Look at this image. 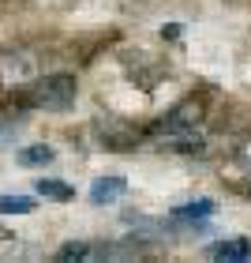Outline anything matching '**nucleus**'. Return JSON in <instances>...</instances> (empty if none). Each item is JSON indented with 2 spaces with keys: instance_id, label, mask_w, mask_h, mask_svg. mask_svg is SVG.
<instances>
[{
  "instance_id": "f257e3e1",
  "label": "nucleus",
  "mask_w": 251,
  "mask_h": 263,
  "mask_svg": "<svg viewBox=\"0 0 251 263\" xmlns=\"http://www.w3.org/2000/svg\"><path fill=\"white\" fill-rule=\"evenodd\" d=\"M75 98H79V83H75V76H68V71H53V76H45V79H38L30 87V105H38V109H45V113H68L71 105H75Z\"/></svg>"
},
{
  "instance_id": "f03ea898",
  "label": "nucleus",
  "mask_w": 251,
  "mask_h": 263,
  "mask_svg": "<svg viewBox=\"0 0 251 263\" xmlns=\"http://www.w3.org/2000/svg\"><path fill=\"white\" fill-rule=\"evenodd\" d=\"M199 124H202V102L187 98V102H180V105H173V109L165 113L158 124H154V132L165 136V139H176V136H191Z\"/></svg>"
},
{
  "instance_id": "7ed1b4c3",
  "label": "nucleus",
  "mask_w": 251,
  "mask_h": 263,
  "mask_svg": "<svg viewBox=\"0 0 251 263\" xmlns=\"http://www.w3.org/2000/svg\"><path fill=\"white\" fill-rule=\"evenodd\" d=\"M128 192V181H124V177H98V181H94L90 184V203H94V207H105V203H116V199H120Z\"/></svg>"
},
{
  "instance_id": "20e7f679",
  "label": "nucleus",
  "mask_w": 251,
  "mask_h": 263,
  "mask_svg": "<svg viewBox=\"0 0 251 263\" xmlns=\"http://www.w3.org/2000/svg\"><path fill=\"white\" fill-rule=\"evenodd\" d=\"M206 256L214 259H229V263H240V259H251V241L247 237H233V241H218L206 248Z\"/></svg>"
},
{
  "instance_id": "39448f33",
  "label": "nucleus",
  "mask_w": 251,
  "mask_h": 263,
  "mask_svg": "<svg viewBox=\"0 0 251 263\" xmlns=\"http://www.w3.org/2000/svg\"><path fill=\"white\" fill-rule=\"evenodd\" d=\"M214 211H218V203H214V199H191V203H184V207H176V211H173V222H176V226L206 222Z\"/></svg>"
},
{
  "instance_id": "423d86ee",
  "label": "nucleus",
  "mask_w": 251,
  "mask_h": 263,
  "mask_svg": "<svg viewBox=\"0 0 251 263\" xmlns=\"http://www.w3.org/2000/svg\"><path fill=\"white\" fill-rule=\"evenodd\" d=\"M0 76H4L8 83H23V79H30L34 76V61L27 53H11L0 61Z\"/></svg>"
},
{
  "instance_id": "0eeeda50",
  "label": "nucleus",
  "mask_w": 251,
  "mask_h": 263,
  "mask_svg": "<svg viewBox=\"0 0 251 263\" xmlns=\"http://www.w3.org/2000/svg\"><path fill=\"white\" fill-rule=\"evenodd\" d=\"M34 192H38L41 199H53V203L75 199V188L64 184V181H56V177H41V181H34Z\"/></svg>"
},
{
  "instance_id": "6e6552de",
  "label": "nucleus",
  "mask_w": 251,
  "mask_h": 263,
  "mask_svg": "<svg viewBox=\"0 0 251 263\" xmlns=\"http://www.w3.org/2000/svg\"><path fill=\"white\" fill-rule=\"evenodd\" d=\"M53 158H56V151L45 147V143H34V147H27V151L15 154V162L23 165V170H41V165H49Z\"/></svg>"
},
{
  "instance_id": "1a4fd4ad",
  "label": "nucleus",
  "mask_w": 251,
  "mask_h": 263,
  "mask_svg": "<svg viewBox=\"0 0 251 263\" xmlns=\"http://www.w3.org/2000/svg\"><path fill=\"white\" fill-rule=\"evenodd\" d=\"M56 259H60V263H71V259H94V245H87V241H68L60 252H56Z\"/></svg>"
},
{
  "instance_id": "9d476101",
  "label": "nucleus",
  "mask_w": 251,
  "mask_h": 263,
  "mask_svg": "<svg viewBox=\"0 0 251 263\" xmlns=\"http://www.w3.org/2000/svg\"><path fill=\"white\" fill-rule=\"evenodd\" d=\"M34 199L27 196H0V214H30Z\"/></svg>"
},
{
  "instance_id": "9b49d317",
  "label": "nucleus",
  "mask_w": 251,
  "mask_h": 263,
  "mask_svg": "<svg viewBox=\"0 0 251 263\" xmlns=\"http://www.w3.org/2000/svg\"><path fill=\"white\" fill-rule=\"evenodd\" d=\"M19 128H23L19 121H0V147H4L11 136H19Z\"/></svg>"
},
{
  "instance_id": "f8f14e48",
  "label": "nucleus",
  "mask_w": 251,
  "mask_h": 263,
  "mask_svg": "<svg viewBox=\"0 0 251 263\" xmlns=\"http://www.w3.org/2000/svg\"><path fill=\"white\" fill-rule=\"evenodd\" d=\"M180 34H184V27H180V23H169V27H161V38H165V42H176Z\"/></svg>"
},
{
  "instance_id": "ddd939ff",
  "label": "nucleus",
  "mask_w": 251,
  "mask_h": 263,
  "mask_svg": "<svg viewBox=\"0 0 251 263\" xmlns=\"http://www.w3.org/2000/svg\"><path fill=\"white\" fill-rule=\"evenodd\" d=\"M240 158H244V165L251 170V147H244V154H240Z\"/></svg>"
}]
</instances>
